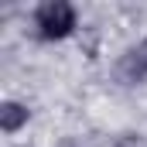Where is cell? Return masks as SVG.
<instances>
[{
  "mask_svg": "<svg viewBox=\"0 0 147 147\" xmlns=\"http://www.w3.org/2000/svg\"><path fill=\"white\" fill-rule=\"evenodd\" d=\"M120 79L130 82V86L147 82V38L137 45V48H130V51L123 55V62H120Z\"/></svg>",
  "mask_w": 147,
  "mask_h": 147,
  "instance_id": "7a4b0ae2",
  "label": "cell"
},
{
  "mask_svg": "<svg viewBox=\"0 0 147 147\" xmlns=\"http://www.w3.org/2000/svg\"><path fill=\"white\" fill-rule=\"evenodd\" d=\"M58 147H79V144H75V140H62Z\"/></svg>",
  "mask_w": 147,
  "mask_h": 147,
  "instance_id": "277c9868",
  "label": "cell"
},
{
  "mask_svg": "<svg viewBox=\"0 0 147 147\" xmlns=\"http://www.w3.org/2000/svg\"><path fill=\"white\" fill-rule=\"evenodd\" d=\"M34 24H38V34L45 41H58V38H69L75 31V7L65 3V0H48L41 3L34 14Z\"/></svg>",
  "mask_w": 147,
  "mask_h": 147,
  "instance_id": "6da1fadb",
  "label": "cell"
},
{
  "mask_svg": "<svg viewBox=\"0 0 147 147\" xmlns=\"http://www.w3.org/2000/svg\"><path fill=\"white\" fill-rule=\"evenodd\" d=\"M24 123H28V106H21V103H3V106H0V130L14 134V130H21Z\"/></svg>",
  "mask_w": 147,
  "mask_h": 147,
  "instance_id": "3957f363",
  "label": "cell"
}]
</instances>
